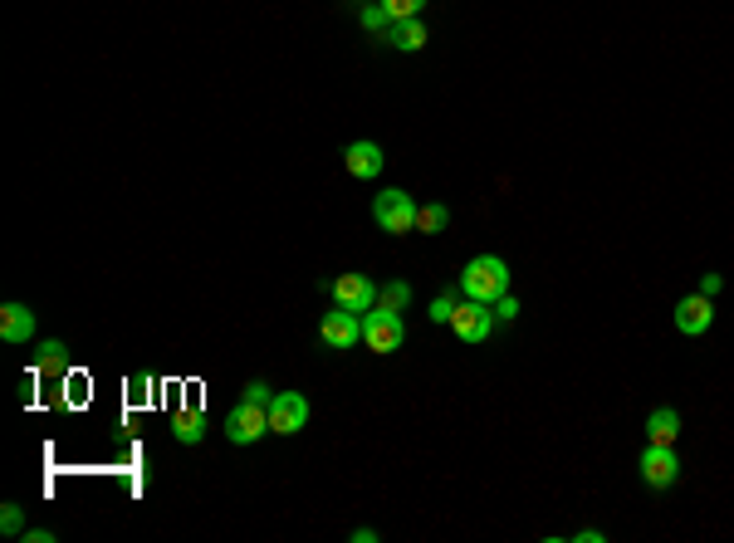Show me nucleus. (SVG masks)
<instances>
[{
    "label": "nucleus",
    "instance_id": "obj_1",
    "mask_svg": "<svg viewBox=\"0 0 734 543\" xmlns=\"http://www.w3.org/2000/svg\"><path fill=\"white\" fill-rule=\"evenodd\" d=\"M460 294L465 299H480V304H495L500 294H509V265L500 255H475L460 270Z\"/></svg>",
    "mask_w": 734,
    "mask_h": 543
},
{
    "label": "nucleus",
    "instance_id": "obj_2",
    "mask_svg": "<svg viewBox=\"0 0 734 543\" xmlns=\"http://www.w3.org/2000/svg\"><path fill=\"white\" fill-rule=\"evenodd\" d=\"M372 221L387 235H412L416 230V201L402 186H387L382 196H372Z\"/></svg>",
    "mask_w": 734,
    "mask_h": 543
},
{
    "label": "nucleus",
    "instance_id": "obj_3",
    "mask_svg": "<svg viewBox=\"0 0 734 543\" xmlns=\"http://www.w3.org/2000/svg\"><path fill=\"white\" fill-rule=\"evenodd\" d=\"M265 431H270V407L245 402V397H240V407H230V416H226V441L230 446H255Z\"/></svg>",
    "mask_w": 734,
    "mask_h": 543
},
{
    "label": "nucleus",
    "instance_id": "obj_4",
    "mask_svg": "<svg viewBox=\"0 0 734 543\" xmlns=\"http://www.w3.org/2000/svg\"><path fill=\"white\" fill-rule=\"evenodd\" d=\"M402 338H407V328H402V314H392V309H367L363 314V343L372 353H397L402 348Z\"/></svg>",
    "mask_w": 734,
    "mask_h": 543
},
{
    "label": "nucleus",
    "instance_id": "obj_5",
    "mask_svg": "<svg viewBox=\"0 0 734 543\" xmlns=\"http://www.w3.org/2000/svg\"><path fill=\"white\" fill-rule=\"evenodd\" d=\"M637 470H642L646 490H671V485L681 480V460H676V451H671V446H651V441H646Z\"/></svg>",
    "mask_w": 734,
    "mask_h": 543
},
{
    "label": "nucleus",
    "instance_id": "obj_6",
    "mask_svg": "<svg viewBox=\"0 0 734 543\" xmlns=\"http://www.w3.org/2000/svg\"><path fill=\"white\" fill-rule=\"evenodd\" d=\"M451 328H456L460 343H485L495 333V309L480 304V299H460L456 314H451Z\"/></svg>",
    "mask_w": 734,
    "mask_h": 543
},
{
    "label": "nucleus",
    "instance_id": "obj_7",
    "mask_svg": "<svg viewBox=\"0 0 734 543\" xmlns=\"http://www.w3.org/2000/svg\"><path fill=\"white\" fill-rule=\"evenodd\" d=\"M309 426V397L304 392H275L270 402V436H299Z\"/></svg>",
    "mask_w": 734,
    "mask_h": 543
},
{
    "label": "nucleus",
    "instance_id": "obj_8",
    "mask_svg": "<svg viewBox=\"0 0 734 543\" xmlns=\"http://www.w3.org/2000/svg\"><path fill=\"white\" fill-rule=\"evenodd\" d=\"M319 338L333 348V353H348L358 338H363V314H353V309H333V314H323V323H319Z\"/></svg>",
    "mask_w": 734,
    "mask_h": 543
},
{
    "label": "nucleus",
    "instance_id": "obj_9",
    "mask_svg": "<svg viewBox=\"0 0 734 543\" xmlns=\"http://www.w3.org/2000/svg\"><path fill=\"white\" fill-rule=\"evenodd\" d=\"M328 294H333V304H343V309H353V314L377 309V284H372L367 274H338V279L328 284Z\"/></svg>",
    "mask_w": 734,
    "mask_h": 543
},
{
    "label": "nucleus",
    "instance_id": "obj_10",
    "mask_svg": "<svg viewBox=\"0 0 734 543\" xmlns=\"http://www.w3.org/2000/svg\"><path fill=\"white\" fill-rule=\"evenodd\" d=\"M710 323H715V304H710V294H686L681 304H676V328L686 333V338H700V333H710Z\"/></svg>",
    "mask_w": 734,
    "mask_h": 543
},
{
    "label": "nucleus",
    "instance_id": "obj_11",
    "mask_svg": "<svg viewBox=\"0 0 734 543\" xmlns=\"http://www.w3.org/2000/svg\"><path fill=\"white\" fill-rule=\"evenodd\" d=\"M382 147L377 142H348L343 147V172L348 177H358V181H372V177H382Z\"/></svg>",
    "mask_w": 734,
    "mask_h": 543
},
{
    "label": "nucleus",
    "instance_id": "obj_12",
    "mask_svg": "<svg viewBox=\"0 0 734 543\" xmlns=\"http://www.w3.org/2000/svg\"><path fill=\"white\" fill-rule=\"evenodd\" d=\"M0 338L5 343H30L35 338V309L30 304H5L0 309Z\"/></svg>",
    "mask_w": 734,
    "mask_h": 543
},
{
    "label": "nucleus",
    "instance_id": "obj_13",
    "mask_svg": "<svg viewBox=\"0 0 734 543\" xmlns=\"http://www.w3.org/2000/svg\"><path fill=\"white\" fill-rule=\"evenodd\" d=\"M676 436H681V411L676 407H656L646 416V441L651 446H676Z\"/></svg>",
    "mask_w": 734,
    "mask_h": 543
},
{
    "label": "nucleus",
    "instance_id": "obj_14",
    "mask_svg": "<svg viewBox=\"0 0 734 543\" xmlns=\"http://www.w3.org/2000/svg\"><path fill=\"white\" fill-rule=\"evenodd\" d=\"M172 436H177L182 446H201V441H206V416H201V411H177V416H172Z\"/></svg>",
    "mask_w": 734,
    "mask_h": 543
},
{
    "label": "nucleus",
    "instance_id": "obj_15",
    "mask_svg": "<svg viewBox=\"0 0 734 543\" xmlns=\"http://www.w3.org/2000/svg\"><path fill=\"white\" fill-rule=\"evenodd\" d=\"M392 49H402V54L426 49V25H421V15H416V20H397V25H392Z\"/></svg>",
    "mask_w": 734,
    "mask_h": 543
},
{
    "label": "nucleus",
    "instance_id": "obj_16",
    "mask_svg": "<svg viewBox=\"0 0 734 543\" xmlns=\"http://www.w3.org/2000/svg\"><path fill=\"white\" fill-rule=\"evenodd\" d=\"M451 226V206H441V201H431V206H416V230L421 235H436V230Z\"/></svg>",
    "mask_w": 734,
    "mask_h": 543
},
{
    "label": "nucleus",
    "instance_id": "obj_17",
    "mask_svg": "<svg viewBox=\"0 0 734 543\" xmlns=\"http://www.w3.org/2000/svg\"><path fill=\"white\" fill-rule=\"evenodd\" d=\"M377 304H382V309H392V314H402V309L412 304V284H407V279L382 284V289H377Z\"/></svg>",
    "mask_w": 734,
    "mask_h": 543
},
{
    "label": "nucleus",
    "instance_id": "obj_18",
    "mask_svg": "<svg viewBox=\"0 0 734 543\" xmlns=\"http://www.w3.org/2000/svg\"><path fill=\"white\" fill-rule=\"evenodd\" d=\"M40 372H49V377L69 372V348H64L59 338H49V343H40Z\"/></svg>",
    "mask_w": 734,
    "mask_h": 543
},
{
    "label": "nucleus",
    "instance_id": "obj_19",
    "mask_svg": "<svg viewBox=\"0 0 734 543\" xmlns=\"http://www.w3.org/2000/svg\"><path fill=\"white\" fill-rule=\"evenodd\" d=\"M456 304H460V289H446V294H436V299H431V318H436V323H451Z\"/></svg>",
    "mask_w": 734,
    "mask_h": 543
},
{
    "label": "nucleus",
    "instance_id": "obj_20",
    "mask_svg": "<svg viewBox=\"0 0 734 543\" xmlns=\"http://www.w3.org/2000/svg\"><path fill=\"white\" fill-rule=\"evenodd\" d=\"M421 5H426V0H382V10L392 15V25H397V20H416Z\"/></svg>",
    "mask_w": 734,
    "mask_h": 543
},
{
    "label": "nucleus",
    "instance_id": "obj_21",
    "mask_svg": "<svg viewBox=\"0 0 734 543\" xmlns=\"http://www.w3.org/2000/svg\"><path fill=\"white\" fill-rule=\"evenodd\" d=\"M0 534H10V539L25 534V509H20V504H5V509H0Z\"/></svg>",
    "mask_w": 734,
    "mask_h": 543
},
{
    "label": "nucleus",
    "instance_id": "obj_22",
    "mask_svg": "<svg viewBox=\"0 0 734 543\" xmlns=\"http://www.w3.org/2000/svg\"><path fill=\"white\" fill-rule=\"evenodd\" d=\"M387 25H392V15H387L382 5H363V30L377 35V30H387Z\"/></svg>",
    "mask_w": 734,
    "mask_h": 543
},
{
    "label": "nucleus",
    "instance_id": "obj_23",
    "mask_svg": "<svg viewBox=\"0 0 734 543\" xmlns=\"http://www.w3.org/2000/svg\"><path fill=\"white\" fill-rule=\"evenodd\" d=\"M245 402H260V407H270V402H275V392H270V387L255 377V382H245Z\"/></svg>",
    "mask_w": 734,
    "mask_h": 543
},
{
    "label": "nucleus",
    "instance_id": "obj_24",
    "mask_svg": "<svg viewBox=\"0 0 734 543\" xmlns=\"http://www.w3.org/2000/svg\"><path fill=\"white\" fill-rule=\"evenodd\" d=\"M490 309H495V318H500V323H509V318H519V299H514V294H500Z\"/></svg>",
    "mask_w": 734,
    "mask_h": 543
},
{
    "label": "nucleus",
    "instance_id": "obj_25",
    "mask_svg": "<svg viewBox=\"0 0 734 543\" xmlns=\"http://www.w3.org/2000/svg\"><path fill=\"white\" fill-rule=\"evenodd\" d=\"M147 392H152V377H147V372H133V377H128V397H133V402H142Z\"/></svg>",
    "mask_w": 734,
    "mask_h": 543
},
{
    "label": "nucleus",
    "instance_id": "obj_26",
    "mask_svg": "<svg viewBox=\"0 0 734 543\" xmlns=\"http://www.w3.org/2000/svg\"><path fill=\"white\" fill-rule=\"evenodd\" d=\"M720 284H725L720 274H700V294H710V299H715V294H720Z\"/></svg>",
    "mask_w": 734,
    "mask_h": 543
},
{
    "label": "nucleus",
    "instance_id": "obj_27",
    "mask_svg": "<svg viewBox=\"0 0 734 543\" xmlns=\"http://www.w3.org/2000/svg\"><path fill=\"white\" fill-rule=\"evenodd\" d=\"M20 539L25 543H54V529H25Z\"/></svg>",
    "mask_w": 734,
    "mask_h": 543
}]
</instances>
